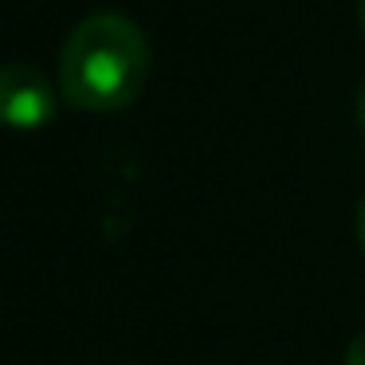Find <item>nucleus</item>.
<instances>
[{
	"instance_id": "1",
	"label": "nucleus",
	"mask_w": 365,
	"mask_h": 365,
	"mask_svg": "<svg viewBox=\"0 0 365 365\" xmlns=\"http://www.w3.org/2000/svg\"><path fill=\"white\" fill-rule=\"evenodd\" d=\"M150 75V43L122 12L79 20L59 51V91L87 114L126 110Z\"/></svg>"
},
{
	"instance_id": "2",
	"label": "nucleus",
	"mask_w": 365,
	"mask_h": 365,
	"mask_svg": "<svg viewBox=\"0 0 365 365\" xmlns=\"http://www.w3.org/2000/svg\"><path fill=\"white\" fill-rule=\"evenodd\" d=\"M56 114V91L32 63H0V126L40 130Z\"/></svg>"
},
{
	"instance_id": "3",
	"label": "nucleus",
	"mask_w": 365,
	"mask_h": 365,
	"mask_svg": "<svg viewBox=\"0 0 365 365\" xmlns=\"http://www.w3.org/2000/svg\"><path fill=\"white\" fill-rule=\"evenodd\" d=\"M346 365H365V330L346 346Z\"/></svg>"
},
{
	"instance_id": "4",
	"label": "nucleus",
	"mask_w": 365,
	"mask_h": 365,
	"mask_svg": "<svg viewBox=\"0 0 365 365\" xmlns=\"http://www.w3.org/2000/svg\"><path fill=\"white\" fill-rule=\"evenodd\" d=\"M357 244L365 247V200L357 205Z\"/></svg>"
},
{
	"instance_id": "5",
	"label": "nucleus",
	"mask_w": 365,
	"mask_h": 365,
	"mask_svg": "<svg viewBox=\"0 0 365 365\" xmlns=\"http://www.w3.org/2000/svg\"><path fill=\"white\" fill-rule=\"evenodd\" d=\"M357 126H361V134H365V91H361V98H357Z\"/></svg>"
},
{
	"instance_id": "6",
	"label": "nucleus",
	"mask_w": 365,
	"mask_h": 365,
	"mask_svg": "<svg viewBox=\"0 0 365 365\" xmlns=\"http://www.w3.org/2000/svg\"><path fill=\"white\" fill-rule=\"evenodd\" d=\"M357 28H361V36H365V0H357Z\"/></svg>"
}]
</instances>
